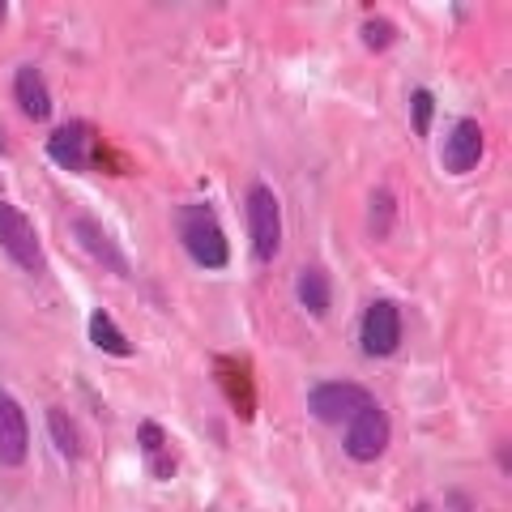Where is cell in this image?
Returning a JSON list of instances; mask_svg holds the SVG:
<instances>
[{
	"mask_svg": "<svg viewBox=\"0 0 512 512\" xmlns=\"http://www.w3.org/2000/svg\"><path fill=\"white\" fill-rule=\"evenodd\" d=\"M393 227V197H389V188H376L372 192V235L384 239Z\"/></svg>",
	"mask_w": 512,
	"mask_h": 512,
	"instance_id": "cell-15",
	"label": "cell"
},
{
	"mask_svg": "<svg viewBox=\"0 0 512 512\" xmlns=\"http://www.w3.org/2000/svg\"><path fill=\"white\" fill-rule=\"evenodd\" d=\"M180 239L188 256L205 269H222L227 265V235H222V227L214 222L210 210H201V205H188V210H180Z\"/></svg>",
	"mask_w": 512,
	"mask_h": 512,
	"instance_id": "cell-1",
	"label": "cell"
},
{
	"mask_svg": "<svg viewBox=\"0 0 512 512\" xmlns=\"http://www.w3.org/2000/svg\"><path fill=\"white\" fill-rule=\"evenodd\" d=\"M389 436H393L389 414H384L380 406H372V410H363V414H355V419L346 423L342 444H346L350 461H376L384 448H389Z\"/></svg>",
	"mask_w": 512,
	"mask_h": 512,
	"instance_id": "cell-5",
	"label": "cell"
},
{
	"mask_svg": "<svg viewBox=\"0 0 512 512\" xmlns=\"http://www.w3.org/2000/svg\"><path fill=\"white\" fill-rule=\"evenodd\" d=\"M47 427H52V440L64 457H77L82 453V444H77V431H73V419L64 410H47Z\"/></svg>",
	"mask_w": 512,
	"mask_h": 512,
	"instance_id": "cell-14",
	"label": "cell"
},
{
	"mask_svg": "<svg viewBox=\"0 0 512 512\" xmlns=\"http://www.w3.org/2000/svg\"><path fill=\"white\" fill-rule=\"evenodd\" d=\"M431 128V94L419 90L414 94V133H427Z\"/></svg>",
	"mask_w": 512,
	"mask_h": 512,
	"instance_id": "cell-17",
	"label": "cell"
},
{
	"mask_svg": "<svg viewBox=\"0 0 512 512\" xmlns=\"http://www.w3.org/2000/svg\"><path fill=\"white\" fill-rule=\"evenodd\" d=\"M299 299H303V308L316 312V316L329 308V278L320 274L316 265H308V269L299 274Z\"/></svg>",
	"mask_w": 512,
	"mask_h": 512,
	"instance_id": "cell-13",
	"label": "cell"
},
{
	"mask_svg": "<svg viewBox=\"0 0 512 512\" xmlns=\"http://www.w3.org/2000/svg\"><path fill=\"white\" fill-rule=\"evenodd\" d=\"M248 231H252V248L261 261H274L282 248V205L265 184H256L248 192Z\"/></svg>",
	"mask_w": 512,
	"mask_h": 512,
	"instance_id": "cell-3",
	"label": "cell"
},
{
	"mask_svg": "<svg viewBox=\"0 0 512 512\" xmlns=\"http://www.w3.org/2000/svg\"><path fill=\"white\" fill-rule=\"evenodd\" d=\"M478 158H483V128L478 120H457L444 141V167L453 175H466L478 167Z\"/></svg>",
	"mask_w": 512,
	"mask_h": 512,
	"instance_id": "cell-8",
	"label": "cell"
},
{
	"mask_svg": "<svg viewBox=\"0 0 512 512\" xmlns=\"http://www.w3.org/2000/svg\"><path fill=\"white\" fill-rule=\"evenodd\" d=\"M363 350L367 355H393L397 346H402V312L393 308L389 299H376L372 308L363 312Z\"/></svg>",
	"mask_w": 512,
	"mask_h": 512,
	"instance_id": "cell-6",
	"label": "cell"
},
{
	"mask_svg": "<svg viewBox=\"0 0 512 512\" xmlns=\"http://www.w3.org/2000/svg\"><path fill=\"white\" fill-rule=\"evenodd\" d=\"M73 231H77V239H82V248H86L99 265H107L111 274H128V261H124L120 244H116V239H111V235H107L94 218H86V214H82V218H73Z\"/></svg>",
	"mask_w": 512,
	"mask_h": 512,
	"instance_id": "cell-10",
	"label": "cell"
},
{
	"mask_svg": "<svg viewBox=\"0 0 512 512\" xmlns=\"http://www.w3.org/2000/svg\"><path fill=\"white\" fill-rule=\"evenodd\" d=\"M0 248H5L22 269H30V274L43 269V248H39L35 222L9 201H0Z\"/></svg>",
	"mask_w": 512,
	"mask_h": 512,
	"instance_id": "cell-4",
	"label": "cell"
},
{
	"mask_svg": "<svg viewBox=\"0 0 512 512\" xmlns=\"http://www.w3.org/2000/svg\"><path fill=\"white\" fill-rule=\"evenodd\" d=\"M13 94H18V107L26 111L30 120H47L52 116V94H47V86H43V77H39V69H18V77H13Z\"/></svg>",
	"mask_w": 512,
	"mask_h": 512,
	"instance_id": "cell-11",
	"label": "cell"
},
{
	"mask_svg": "<svg viewBox=\"0 0 512 512\" xmlns=\"http://www.w3.org/2000/svg\"><path fill=\"white\" fill-rule=\"evenodd\" d=\"M90 342L99 346V350H107V355H128V350H133L124 333L116 329V320H111L107 312H94L90 316Z\"/></svg>",
	"mask_w": 512,
	"mask_h": 512,
	"instance_id": "cell-12",
	"label": "cell"
},
{
	"mask_svg": "<svg viewBox=\"0 0 512 512\" xmlns=\"http://www.w3.org/2000/svg\"><path fill=\"white\" fill-rule=\"evenodd\" d=\"M372 393L363 389V384L355 380H325V384H316V389L308 393V410L316 414L320 423H350L355 414L363 410H372Z\"/></svg>",
	"mask_w": 512,
	"mask_h": 512,
	"instance_id": "cell-2",
	"label": "cell"
},
{
	"mask_svg": "<svg viewBox=\"0 0 512 512\" xmlns=\"http://www.w3.org/2000/svg\"><path fill=\"white\" fill-rule=\"evenodd\" d=\"M363 43L372 47V52H384V47L393 43V26L384 22V18H372V22H363Z\"/></svg>",
	"mask_w": 512,
	"mask_h": 512,
	"instance_id": "cell-16",
	"label": "cell"
},
{
	"mask_svg": "<svg viewBox=\"0 0 512 512\" xmlns=\"http://www.w3.org/2000/svg\"><path fill=\"white\" fill-rule=\"evenodd\" d=\"M414 512H431V508H414Z\"/></svg>",
	"mask_w": 512,
	"mask_h": 512,
	"instance_id": "cell-19",
	"label": "cell"
},
{
	"mask_svg": "<svg viewBox=\"0 0 512 512\" xmlns=\"http://www.w3.org/2000/svg\"><path fill=\"white\" fill-rule=\"evenodd\" d=\"M26 448H30L26 410L13 402L9 393H0V461H5V466H22Z\"/></svg>",
	"mask_w": 512,
	"mask_h": 512,
	"instance_id": "cell-7",
	"label": "cell"
},
{
	"mask_svg": "<svg viewBox=\"0 0 512 512\" xmlns=\"http://www.w3.org/2000/svg\"><path fill=\"white\" fill-rule=\"evenodd\" d=\"M47 154H52L56 167H69V171H82L90 163V146H86V124L82 120H69L60 124L52 137H47Z\"/></svg>",
	"mask_w": 512,
	"mask_h": 512,
	"instance_id": "cell-9",
	"label": "cell"
},
{
	"mask_svg": "<svg viewBox=\"0 0 512 512\" xmlns=\"http://www.w3.org/2000/svg\"><path fill=\"white\" fill-rule=\"evenodd\" d=\"M141 444H146V448H158V444H163V431H158V423H146V427H141Z\"/></svg>",
	"mask_w": 512,
	"mask_h": 512,
	"instance_id": "cell-18",
	"label": "cell"
}]
</instances>
